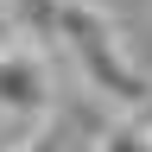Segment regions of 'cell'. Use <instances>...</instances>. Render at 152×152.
I'll return each mask as SVG.
<instances>
[{
	"instance_id": "7a4b0ae2",
	"label": "cell",
	"mask_w": 152,
	"mask_h": 152,
	"mask_svg": "<svg viewBox=\"0 0 152 152\" xmlns=\"http://www.w3.org/2000/svg\"><path fill=\"white\" fill-rule=\"evenodd\" d=\"M95 152H152V140H146V133H140V127L121 114V121L95 127Z\"/></svg>"
},
{
	"instance_id": "3957f363",
	"label": "cell",
	"mask_w": 152,
	"mask_h": 152,
	"mask_svg": "<svg viewBox=\"0 0 152 152\" xmlns=\"http://www.w3.org/2000/svg\"><path fill=\"white\" fill-rule=\"evenodd\" d=\"M19 152H64V133H57V127H45L32 146H19Z\"/></svg>"
},
{
	"instance_id": "5b68a950",
	"label": "cell",
	"mask_w": 152,
	"mask_h": 152,
	"mask_svg": "<svg viewBox=\"0 0 152 152\" xmlns=\"http://www.w3.org/2000/svg\"><path fill=\"white\" fill-rule=\"evenodd\" d=\"M127 121H133V127H140V133H146V140H152V102H146L140 114H127Z\"/></svg>"
},
{
	"instance_id": "277c9868",
	"label": "cell",
	"mask_w": 152,
	"mask_h": 152,
	"mask_svg": "<svg viewBox=\"0 0 152 152\" xmlns=\"http://www.w3.org/2000/svg\"><path fill=\"white\" fill-rule=\"evenodd\" d=\"M19 45V26H13V7H0V51Z\"/></svg>"
},
{
	"instance_id": "6da1fadb",
	"label": "cell",
	"mask_w": 152,
	"mask_h": 152,
	"mask_svg": "<svg viewBox=\"0 0 152 152\" xmlns=\"http://www.w3.org/2000/svg\"><path fill=\"white\" fill-rule=\"evenodd\" d=\"M51 121V64L38 45L0 51V127H45Z\"/></svg>"
}]
</instances>
